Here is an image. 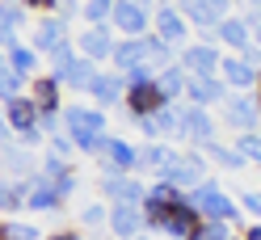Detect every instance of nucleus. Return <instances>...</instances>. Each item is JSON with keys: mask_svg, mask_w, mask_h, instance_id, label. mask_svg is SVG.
I'll use <instances>...</instances> for the list:
<instances>
[{"mask_svg": "<svg viewBox=\"0 0 261 240\" xmlns=\"http://www.w3.org/2000/svg\"><path fill=\"white\" fill-rule=\"evenodd\" d=\"M0 169H9V181H30V177H38V165H34V156H30L25 148H5V156H0Z\"/></svg>", "mask_w": 261, "mask_h": 240, "instance_id": "obj_23", "label": "nucleus"}, {"mask_svg": "<svg viewBox=\"0 0 261 240\" xmlns=\"http://www.w3.org/2000/svg\"><path fill=\"white\" fill-rule=\"evenodd\" d=\"M257 110H261V89H257Z\"/></svg>", "mask_w": 261, "mask_h": 240, "instance_id": "obj_45", "label": "nucleus"}, {"mask_svg": "<svg viewBox=\"0 0 261 240\" xmlns=\"http://www.w3.org/2000/svg\"><path fill=\"white\" fill-rule=\"evenodd\" d=\"M232 148H236L244 160H249V165H257V169H261V135H257V131H253V135H236Z\"/></svg>", "mask_w": 261, "mask_h": 240, "instance_id": "obj_34", "label": "nucleus"}, {"mask_svg": "<svg viewBox=\"0 0 261 240\" xmlns=\"http://www.w3.org/2000/svg\"><path fill=\"white\" fill-rule=\"evenodd\" d=\"M219 80H223V85L227 89H232V93H240V89H253V85H261V76L249 68V63H244L240 55H227L223 59V68H219Z\"/></svg>", "mask_w": 261, "mask_h": 240, "instance_id": "obj_21", "label": "nucleus"}, {"mask_svg": "<svg viewBox=\"0 0 261 240\" xmlns=\"http://www.w3.org/2000/svg\"><path fill=\"white\" fill-rule=\"evenodd\" d=\"M139 240H148V236H139Z\"/></svg>", "mask_w": 261, "mask_h": 240, "instance_id": "obj_46", "label": "nucleus"}, {"mask_svg": "<svg viewBox=\"0 0 261 240\" xmlns=\"http://www.w3.org/2000/svg\"><path fill=\"white\" fill-rule=\"evenodd\" d=\"M244 21L253 25V46H261V9H253V13H244Z\"/></svg>", "mask_w": 261, "mask_h": 240, "instance_id": "obj_41", "label": "nucleus"}, {"mask_svg": "<svg viewBox=\"0 0 261 240\" xmlns=\"http://www.w3.org/2000/svg\"><path fill=\"white\" fill-rule=\"evenodd\" d=\"M76 185H80V177H76V173H68V177H63V181H55V194H59L63 202H68V198L76 194Z\"/></svg>", "mask_w": 261, "mask_h": 240, "instance_id": "obj_40", "label": "nucleus"}, {"mask_svg": "<svg viewBox=\"0 0 261 240\" xmlns=\"http://www.w3.org/2000/svg\"><path fill=\"white\" fill-rule=\"evenodd\" d=\"M240 206L261 223V190H244V194H240Z\"/></svg>", "mask_w": 261, "mask_h": 240, "instance_id": "obj_38", "label": "nucleus"}, {"mask_svg": "<svg viewBox=\"0 0 261 240\" xmlns=\"http://www.w3.org/2000/svg\"><path fill=\"white\" fill-rule=\"evenodd\" d=\"M156 21V13L143 5V0H114V34L122 38H143L148 34V25Z\"/></svg>", "mask_w": 261, "mask_h": 240, "instance_id": "obj_3", "label": "nucleus"}, {"mask_svg": "<svg viewBox=\"0 0 261 240\" xmlns=\"http://www.w3.org/2000/svg\"><path fill=\"white\" fill-rule=\"evenodd\" d=\"M202 156H211V160H215L219 169H232V173H236V169H244V165H249V160H244V156H240L236 148H223V143H211V148H206Z\"/></svg>", "mask_w": 261, "mask_h": 240, "instance_id": "obj_31", "label": "nucleus"}, {"mask_svg": "<svg viewBox=\"0 0 261 240\" xmlns=\"http://www.w3.org/2000/svg\"><path fill=\"white\" fill-rule=\"evenodd\" d=\"M177 9H181V17H186V21L202 25V30H219L227 17H232L223 0H181Z\"/></svg>", "mask_w": 261, "mask_h": 240, "instance_id": "obj_12", "label": "nucleus"}, {"mask_svg": "<svg viewBox=\"0 0 261 240\" xmlns=\"http://www.w3.org/2000/svg\"><path fill=\"white\" fill-rule=\"evenodd\" d=\"M148 219H143V206H110V232L118 240H139Z\"/></svg>", "mask_w": 261, "mask_h": 240, "instance_id": "obj_17", "label": "nucleus"}, {"mask_svg": "<svg viewBox=\"0 0 261 240\" xmlns=\"http://www.w3.org/2000/svg\"><path fill=\"white\" fill-rule=\"evenodd\" d=\"M160 181H169V185H177V190H198L202 181H206V156L202 152H177L173 160H169V169L160 173Z\"/></svg>", "mask_w": 261, "mask_h": 240, "instance_id": "obj_2", "label": "nucleus"}, {"mask_svg": "<svg viewBox=\"0 0 261 240\" xmlns=\"http://www.w3.org/2000/svg\"><path fill=\"white\" fill-rule=\"evenodd\" d=\"M38 114H42V110L34 105V97H30V93L5 105V118H9V126H13V135H17V139H21V135H34V131H38Z\"/></svg>", "mask_w": 261, "mask_h": 240, "instance_id": "obj_18", "label": "nucleus"}, {"mask_svg": "<svg viewBox=\"0 0 261 240\" xmlns=\"http://www.w3.org/2000/svg\"><path fill=\"white\" fill-rule=\"evenodd\" d=\"M101 194L110 198V206H143V185L135 177H118V173H101Z\"/></svg>", "mask_w": 261, "mask_h": 240, "instance_id": "obj_11", "label": "nucleus"}, {"mask_svg": "<svg viewBox=\"0 0 261 240\" xmlns=\"http://www.w3.org/2000/svg\"><path fill=\"white\" fill-rule=\"evenodd\" d=\"M30 97H34V105L42 110V114H63V85L51 72H42L38 80H30Z\"/></svg>", "mask_w": 261, "mask_h": 240, "instance_id": "obj_16", "label": "nucleus"}, {"mask_svg": "<svg viewBox=\"0 0 261 240\" xmlns=\"http://www.w3.org/2000/svg\"><path fill=\"white\" fill-rule=\"evenodd\" d=\"M244 240H261V223H249V228H244Z\"/></svg>", "mask_w": 261, "mask_h": 240, "instance_id": "obj_43", "label": "nucleus"}, {"mask_svg": "<svg viewBox=\"0 0 261 240\" xmlns=\"http://www.w3.org/2000/svg\"><path fill=\"white\" fill-rule=\"evenodd\" d=\"M80 223L85 228H110V206L106 202H85L80 206Z\"/></svg>", "mask_w": 261, "mask_h": 240, "instance_id": "obj_33", "label": "nucleus"}, {"mask_svg": "<svg viewBox=\"0 0 261 240\" xmlns=\"http://www.w3.org/2000/svg\"><path fill=\"white\" fill-rule=\"evenodd\" d=\"M135 169H139V148L126 143V139H118V135H110V143H106V173L130 177Z\"/></svg>", "mask_w": 261, "mask_h": 240, "instance_id": "obj_14", "label": "nucleus"}, {"mask_svg": "<svg viewBox=\"0 0 261 240\" xmlns=\"http://www.w3.org/2000/svg\"><path fill=\"white\" fill-rule=\"evenodd\" d=\"M5 68H9V55H5V51H0V72H5Z\"/></svg>", "mask_w": 261, "mask_h": 240, "instance_id": "obj_44", "label": "nucleus"}, {"mask_svg": "<svg viewBox=\"0 0 261 240\" xmlns=\"http://www.w3.org/2000/svg\"><path fill=\"white\" fill-rule=\"evenodd\" d=\"M130 126H135V131H139L143 139H152V143L160 139V131H156V118H130Z\"/></svg>", "mask_w": 261, "mask_h": 240, "instance_id": "obj_39", "label": "nucleus"}, {"mask_svg": "<svg viewBox=\"0 0 261 240\" xmlns=\"http://www.w3.org/2000/svg\"><path fill=\"white\" fill-rule=\"evenodd\" d=\"M173 156H177V152L165 148V143H143V148H139V169H143V173H156V177H160V173L169 169V160H173Z\"/></svg>", "mask_w": 261, "mask_h": 240, "instance_id": "obj_26", "label": "nucleus"}, {"mask_svg": "<svg viewBox=\"0 0 261 240\" xmlns=\"http://www.w3.org/2000/svg\"><path fill=\"white\" fill-rule=\"evenodd\" d=\"M215 38H219L232 55H244V51L253 46V25L244 21V17H227V21L215 30Z\"/></svg>", "mask_w": 261, "mask_h": 240, "instance_id": "obj_20", "label": "nucleus"}, {"mask_svg": "<svg viewBox=\"0 0 261 240\" xmlns=\"http://www.w3.org/2000/svg\"><path fill=\"white\" fill-rule=\"evenodd\" d=\"M223 51L215 42H190L186 51H181V68L190 72V76H198V80H215L219 76V68H223Z\"/></svg>", "mask_w": 261, "mask_h": 240, "instance_id": "obj_4", "label": "nucleus"}, {"mask_svg": "<svg viewBox=\"0 0 261 240\" xmlns=\"http://www.w3.org/2000/svg\"><path fill=\"white\" fill-rule=\"evenodd\" d=\"M9 68L21 72L25 80H38V76H42V72H38V68H42V55L34 51V46H17V51L9 55Z\"/></svg>", "mask_w": 261, "mask_h": 240, "instance_id": "obj_28", "label": "nucleus"}, {"mask_svg": "<svg viewBox=\"0 0 261 240\" xmlns=\"http://www.w3.org/2000/svg\"><path fill=\"white\" fill-rule=\"evenodd\" d=\"M5 240H42V232L34 223H21V219H5Z\"/></svg>", "mask_w": 261, "mask_h": 240, "instance_id": "obj_35", "label": "nucleus"}, {"mask_svg": "<svg viewBox=\"0 0 261 240\" xmlns=\"http://www.w3.org/2000/svg\"><path fill=\"white\" fill-rule=\"evenodd\" d=\"M59 206H63V198L55 194V185L38 177V185L30 190V198H25V211H34V215H51V211H59Z\"/></svg>", "mask_w": 261, "mask_h": 240, "instance_id": "obj_24", "label": "nucleus"}, {"mask_svg": "<svg viewBox=\"0 0 261 240\" xmlns=\"http://www.w3.org/2000/svg\"><path fill=\"white\" fill-rule=\"evenodd\" d=\"M110 30H114V25H89L85 34H76L80 59H89V63H110V59H114V46H118V38H114Z\"/></svg>", "mask_w": 261, "mask_h": 240, "instance_id": "obj_5", "label": "nucleus"}, {"mask_svg": "<svg viewBox=\"0 0 261 240\" xmlns=\"http://www.w3.org/2000/svg\"><path fill=\"white\" fill-rule=\"evenodd\" d=\"M38 169H42L38 177H42V181H51V185H55V181H63L68 173H76V169L68 165V160H59V156H51V152L42 156V165H38Z\"/></svg>", "mask_w": 261, "mask_h": 240, "instance_id": "obj_32", "label": "nucleus"}, {"mask_svg": "<svg viewBox=\"0 0 261 240\" xmlns=\"http://www.w3.org/2000/svg\"><path fill=\"white\" fill-rule=\"evenodd\" d=\"M160 232H165L169 240H198V232H202V215L194 211V206L169 211V215H165V223H160Z\"/></svg>", "mask_w": 261, "mask_h": 240, "instance_id": "obj_15", "label": "nucleus"}, {"mask_svg": "<svg viewBox=\"0 0 261 240\" xmlns=\"http://www.w3.org/2000/svg\"><path fill=\"white\" fill-rule=\"evenodd\" d=\"M63 42H72L68 38V21L63 17H55V13H46V17H38V25H34V34H30V46L46 59L51 51H59Z\"/></svg>", "mask_w": 261, "mask_h": 240, "instance_id": "obj_7", "label": "nucleus"}, {"mask_svg": "<svg viewBox=\"0 0 261 240\" xmlns=\"http://www.w3.org/2000/svg\"><path fill=\"white\" fill-rule=\"evenodd\" d=\"M110 68L126 76V72H135V68H148V55H143V38H118V46H114V59H110Z\"/></svg>", "mask_w": 261, "mask_h": 240, "instance_id": "obj_19", "label": "nucleus"}, {"mask_svg": "<svg viewBox=\"0 0 261 240\" xmlns=\"http://www.w3.org/2000/svg\"><path fill=\"white\" fill-rule=\"evenodd\" d=\"M156 89L165 93V101H169V105H177V101L190 93V72L181 68V63H173V68H165V72L156 76Z\"/></svg>", "mask_w": 261, "mask_h": 240, "instance_id": "obj_22", "label": "nucleus"}, {"mask_svg": "<svg viewBox=\"0 0 261 240\" xmlns=\"http://www.w3.org/2000/svg\"><path fill=\"white\" fill-rule=\"evenodd\" d=\"M223 118L227 126H236L240 135H253L261 126V110H257V97H244V93H232V97L223 101Z\"/></svg>", "mask_w": 261, "mask_h": 240, "instance_id": "obj_8", "label": "nucleus"}, {"mask_svg": "<svg viewBox=\"0 0 261 240\" xmlns=\"http://www.w3.org/2000/svg\"><path fill=\"white\" fill-rule=\"evenodd\" d=\"M97 76H101V68H97V63H89V59H76V63H72V72L63 76V89H76V93H93Z\"/></svg>", "mask_w": 261, "mask_h": 240, "instance_id": "obj_25", "label": "nucleus"}, {"mask_svg": "<svg viewBox=\"0 0 261 240\" xmlns=\"http://www.w3.org/2000/svg\"><path fill=\"white\" fill-rule=\"evenodd\" d=\"M46 152H51V156H59V160H68V156L76 152V143H72L68 135H55V139H46Z\"/></svg>", "mask_w": 261, "mask_h": 240, "instance_id": "obj_37", "label": "nucleus"}, {"mask_svg": "<svg viewBox=\"0 0 261 240\" xmlns=\"http://www.w3.org/2000/svg\"><path fill=\"white\" fill-rule=\"evenodd\" d=\"M46 240H80V232L76 228H59V232H51Z\"/></svg>", "mask_w": 261, "mask_h": 240, "instance_id": "obj_42", "label": "nucleus"}, {"mask_svg": "<svg viewBox=\"0 0 261 240\" xmlns=\"http://www.w3.org/2000/svg\"><path fill=\"white\" fill-rule=\"evenodd\" d=\"M80 17L89 25H110L114 21V0H89V5H80Z\"/></svg>", "mask_w": 261, "mask_h": 240, "instance_id": "obj_30", "label": "nucleus"}, {"mask_svg": "<svg viewBox=\"0 0 261 240\" xmlns=\"http://www.w3.org/2000/svg\"><path fill=\"white\" fill-rule=\"evenodd\" d=\"M63 126L68 135H106V110L97 105H63Z\"/></svg>", "mask_w": 261, "mask_h": 240, "instance_id": "obj_9", "label": "nucleus"}, {"mask_svg": "<svg viewBox=\"0 0 261 240\" xmlns=\"http://www.w3.org/2000/svg\"><path fill=\"white\" fill-rule=\"evenodd\" d=\"M25 93H30V80H25L21 72H13V68L0 72V105L17 101V97H25Z\"/></svg>", "mask_w": 261, "mask_h": 240, "instance_id": "obj_29", "label": "nucleus"}, {"mask_svg": "<svg viewBox=\"0 0 261 240\" xmlns=\"http://www.w3.org/2000/svg\"><path fill=\"white\" fill-rule=\"evenodd\" d=\"M181 139L198 143V148L206 152L215 139V118H211V110H198V105H181Z\"/></svg>", "mask_w": 261, "mask_h": 240, "instance_id": "obj_6", "label": "nucleus"}, {"mask_svg": "<svg viewBox=\"0 0 261 240\" xmlns=\"http://www.w3.org/2000/svg\"><path fill=\"white\" fill-rule=\"evenodd\" d=\"M0 17H5V25H9V30H17V25H25L30 9H25V5H0Z\"/></svg>", "mask_w": 261, "mask_h": 240, "instance_id": "obj_36", "label": "nucleus"}, {"mask_svg": "<svg viewBox=\"0 0 261 240\" xmlns=\"http://www.w3.org/2000/svg\"><path fill=\"white\" fill-rule=\"evenodd\" d=\"M190 206H194V211H198L202 219H223V223H236V219H240V206H236V202L219 190V181H215V177L202 181L198 190H190Z\"/></svg>", "mask_w": 261, "mask_h": 240, "instance_id": "obj_1", "label": "nucleus"}, {"mask_svg": "<svg viewBox=\"0 0 261 240\" xmlns=\"http://www.w3.org/2000/svg\"><path fill=\"white\" fill-rule=\"evenodd\" d=\"M126 93H130L126 76H118V72L101 68V76H97V85H93V93H89V97L97 101V110H110V105H126Z\"/></svg>", "mask_w": 261, "mask_h": 240, "instance_id": "obj_13", "label": "nucleus"}, {"mask_svg": "<svg viewBox=\"0 0 261 240\" xmlns=\"http://www.w3.org/2000/svg\"><path fill=\"white\" fill-rule=\"evenodd\" d=\"M156 38L160 42H169V46H181V51H186V34H190V21L181 17V9H177V5H160L156 9Z\"/></svg>", "mask_w": 261, "mask_h": 240, "instance_id": "obj_10", "label": "nucleus"}, {"mask_svg": "<svg viewBox=\"0 0 261 240\" xmlns=\"http://www.w3.org/2000/svg\"><path fill=\"white\" fill-rule=\"evenodd\" d=\"M143 55H148V68L160 76L165 68H173V46L169 42H160L156 34H143Z\"/></svg>", "mask_w": 261, "mask_h": 240, "instance_id": "obj_27", "label": "nucleus"}]
</instances>
